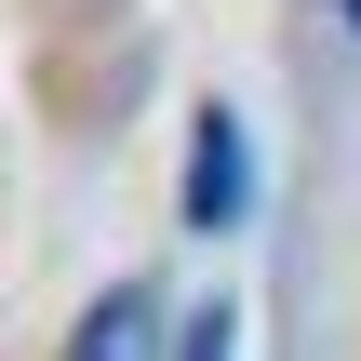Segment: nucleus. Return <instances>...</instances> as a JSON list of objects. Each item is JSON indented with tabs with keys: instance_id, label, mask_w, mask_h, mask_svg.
Here are the masks:
<instances>
[{
	"instance_id": "f03ea898",
	"label": "nucleus",
	"mask_w": 361,
	"mask_h": 361,
	"mask_svg": "<svg viewBox=\"0 0 361 361\" xmlns=\"http://www.w3.org/2000/svg\"><path fill=\"white\" fill-rule=\"evenodd\" d=\"M147 335H161V308H147V295H107V308L80 322V348H67V361H147Z\"/></svg>"
},
{
	"instance_id": "f257e3e1",
	"label": "nucleus",
	"mask_w": 361,
	"mask_h": 361,
	"mask_svg": "<svg viewBox=\"0 0 361 361\" xmlns=\"http://www.w3.org/2000/svg\"><path fill=\"white\" fill-rule=\"evenodd\" d=\"M241 188H255V174H241V121H228V107H201V147H188V228H228V214H241Z\"/></svg>"
},
{
	"instance_id": "7ed1b4c3",
	"label": "nucleus",
	"mask_w": 361,
	"mask_h": 361,
	"mask_svg": "<svg viewBox=\"0 0 361 361\" xmlns=\"http://www.w3.org/2000/svg\"><path fill=\"white\" fill-rule=\"evenodd\" d=\"M188 361H228V322H188Z\"/></svg>"
},
{
	"instance_id": "20e7f679",
	"label": "nucleus",
	"mask_w": 361,
	"mask_h": 361,
	"mask_svg": "<svg viewBox=\"0 0 361 361\" xmlns=\"http://www.w3.org/2000/svg\"><path fill=\"white\" fill-rule=\"evenodd\" d=\"M348 27H361V0H348Z\"/></svg>"
}]
</instances>
